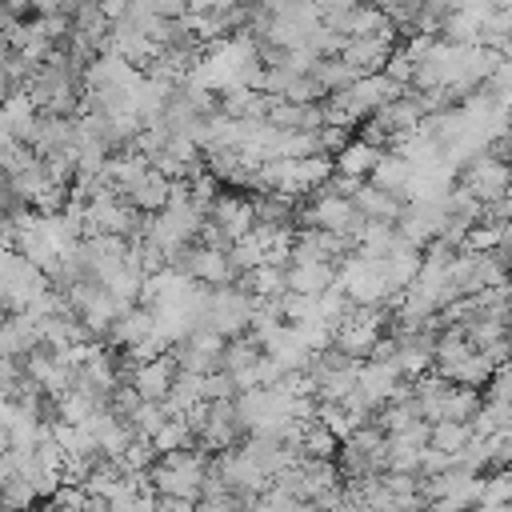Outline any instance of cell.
I'll return each instance as SVG.
<instances>
[{"label":"cell","instance_id":"cell-14","mask_svg":"<svg viewBox=\"0 0 512 512\" xmlns=\"http://www.w3.org/2000/svg\"><path fill=\"white\" fill-rule=\"evenodd\" d=\"M500 504H512V468H504V472H496L492 480H484L480 508H500Z\"/></svg>","mask_w":512,"mask_h":512},{"label":"cell","instance_id":"cell-6","mask_svg":"<svg viewBox=\"0 0 512 512\" xmlns=\"http://www.w3.org/2000/svg\"><path fill=\"white\" fill-rule=\"evenodd\" d=\"M176 360H172V352H164V356H156V360H140L136 368H132V384H136V392L144 396V400H164L168 396V388H172V380H176Z\"/></svg>","mask_w":512,"mask_h":512},{"label":"cell","instance_id":"cell-12","mask_svg":"<svg viewBox=\"0 0 512 512\" xmlns=\"http://www.w3.org/2000/svg\"><path fill=\"white\" fill-rule=\"evenodd\" d=\"M472 440V424L468 420H432V432H428V444H436V448H444V452H460L464 444Z\"/></svg>","mask_w":512,"mask_h":512},{"label":"cell","instance_id":"cell-1","mask_svg":"<svg viewBox=\"0 0 512 512\" xmlns=\"http://www.w3.org/2000/svg\"><path fill=\"white\" fill-rule=\"evenodd\" d=\"M508 184H512V168H508V160L496 156L492 148H484V152H476V156H468V160L460 164V188H468L480 204L500 200Z\"/></svg>","mask_w":512,"mask_h":512},{"label":"cell","instance_id":"cell-7","mask_svg":"<svg viewBox=\"0 0 512 512\" xmlns=\"http://www.w3.org/2000/svg\"><path fill=\"white\" fill-rule=\"evenodd\" d=\"M208 216L224 228L228 240H240V236H248L252 224H256V204L244 200V196H216L212 208H208Z\"/></svg>","mask_w":512,"mask_h":512},{"label":"cell","instance_id":"cell-4","mask_svg":"<svg viewBox=\"0 0 512 512\" xmlns=\"http://www.w3.org/2000/svg\"><path fill=\"white\" fill-rule=\"evenodd\" d=\"M300 220L312 224V228L344 232V236H356L360 224H364V216H360V208L352 204V196H340V192H332V188H316V200L304 208Z\"/></svg>","mask_w":512,"mask_h":512},{"label":"cell","instance_id":"cell-16","mask_svg":"<svg viewBox=\"0 0 512 512\" xmlns=\"http://www.w3.org/2000/svg\"><path fill=\"white\" fill-rule=\"evenodd\" d=\"M484 220H512V184L504 188V196H500V200L484 204Z\"/></svg>","mask_w":512,"mask_h":512},{"label":"cell","instance_id":"cell-8","mask_svg":"<svg viewBox=\"0 0 512 512\" xmlns=\"http://www.w3.org/2000/svg\"><path fill=\"white\" fill-rule=\"evenodd\" d=\"M352 204L360 208L364 220H388V224H396V216L404 212V196H396L372 180H360V188L352 192Z\"/></svg>","mask_w":512,"mask_h":512},{"label":"cell","instance_id":"cell-10","mask_svg":"<svg viewBox=\"0 0 512 512\" xmlns=\"http://www.w3.org/2000/svg\"><path fill=\"white\" fill-rule=\"evenodd\" d=\"M332 284H336V264L332 260H292L288 264V288L292 292L320 296Z\"/></svg>","mask_w":512,"mask_h":512},{"label":"cell","instance_id":"cell-15","mask_svg":"<svg viewBox=\"0 0 512 512\" xmlns=\"http://www.w3.org/2000/svg\"><path fill=\"white\" fill-rule=\"evenodd\" d=\"M128 8L152 12V16H184L188 12V0H132Z\"/></svg>","mask_w":512,"mask_h":512},{"label":"cell","instance_id":"cell-13","mask_svg":"<svg viewBox=\"0 0 512 512\" xmlns=\"http://www.w3.org/2000/svg\"><path fill=\"white\" fill-rule=\"evenodd\" d=\"M336 448H340V436L320 420H312L300 436V456H332Z\"/></svg>","mask_w":512,"mask_h":512},{"label":"cell","instance_id":"cell-9","mask_svg":"<svg viewBox=\"0 0 512 512\" xmlns=\"http://www.w3.org/2000/svg\"><path fill=\"white\" fill-rule=\"evenodd\" d=\"M124 196H128L132 208H140L144 216H152V212H160V208L172 200V176H164L160 168H148Z\"/></svg>","mask_w":512,"mask_h":512},{"label":"cell","instance_id":"cell-11","mask_svg":"<svg viewBox=\"0 0 512 512\" xmlns=\"http://www.w3.org/2000/svg\"><path fill=\"white\" fill-rule=\"evenodd\" d=\"M380 156H384V148H380V144H372V140H364V136H352V140L336 152V172L356 176V180H368Z\"/></svg>","mask_w":512,"mask_h":512},{"label":"cell","instance_id":"cell-5","mask_svg":"<svg viewBox=\"0 0 512 512\" xmlns=\"http://www.w3.org/2000/svg\"><path fill=\"white\" fill-rule=\"evenodd\" d=\"M444 216H448V204H436V200H404V212L396 216V232L408 244L428 248L440 236Z\"/></svg>","mask_w":512,"mask_h":512},{"label":"cell","instance_id":"cell-17","mask_svg":"<svg viewBox=\"0 0 512 512\" xmlns=\"http://www.w3.org/2000/svg\"><path fill=\"white\" fill-rule=\"evenodd\" d=\"M504 160H508V168H512V140H508V152H504Z\"/></svg>","mask_w":512,"mask_h":512},{"label":"cell","instance_id":"cell-3","mask_svg":"<svg viewBox=\"0 0 512 512\" xmlns=\"http://www.w3.org/2000/svg\"><path fill=\"white\" fill-rule=\"evenodd\" d=\"M380 336H384V308H380V304H352V308L340 316L332 344H340L344 352H352V356L364 360Z\"/></svg>","mask_w":512,"mask_h":512},{"label":"cell","instance_id":"cell-2","mask_svg":"<svg viewBox=\"0 0 512 512\" xmlns=\"http://www.w3.org/2000/svg\"><path fill=\"white\" fill-rule=\"evenodd\" d=\"M252 308H256V296L240 284H216L212 292H208V324L216 328V332H224V336H240V332H248V324H252Z\"/></svg>","mask_w":512,"mask_h":512}]
</instances>
